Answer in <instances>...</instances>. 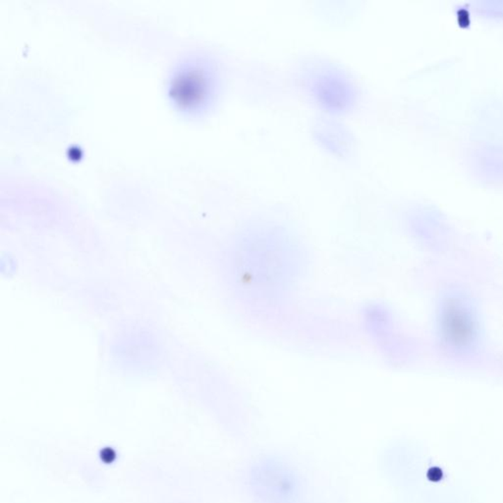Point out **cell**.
I'll return each mask as SVG.
<instances>
[{"mask_svg": "<svg viewBox=\"0 0 503 503\" xmlns=\"http://www.w3.org/2000/svg\"><path fill=\"white\" fill-rule=\"evenodd\" d=\"M341 77L333 76V73L330 75L326 74L316 80V88L318 96H323L326 103H331L336 105V103L344 105L347 103V99L343 96L349 98L350 87L347 85V81L343 80Z\"/></svg>", "mask_w": 503, "mask_h": 503, "instance_id": "obj_3", "label": "cell"}, {"mask_svg": "<svg viewBox=\"0 0 503 503\" xmlns=\"http://www.w3.org/2000/svg\"><path fill=\"white\" fill-rule=\"evenodd\" d=\"M219 87L217 63L207 55L195 54L174 66L166 91L175 110L184 115H197L214 103Z\"/></svg>", "mask_w": 503, "mask_h": 503, "instance_id": "obj_1", "label": "cell"}, {"mask_svg": "<svg viewBox=\"0 0 503 503\" xmlns=\"http://www.w3.org/2000/svg\"><path fill=\"white\" fill-rule=\"evenodd\" d=\"M246 488L254 503H300L304 482L298 469L277 456H263L249 466Z\"/></svg>", "mask_w": 503, "mask_h": 503, "instance_id": "obj_2", "label": "cell"}]
</instances>
